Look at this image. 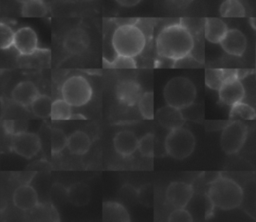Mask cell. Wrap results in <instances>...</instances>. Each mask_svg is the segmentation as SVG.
<instances>
[{
    "label": "cell",
    "mask_w": 256,
    "mask_h": 222,
    "mask_svg": "<svg viewBox=\"0 0 256 222\" xmlns=\"http://www.w3.org/2000/svg\"><path fill=\"white\" fill-rule=\"evenodd\" d=\"M115 1L123 7H133L139 4L142 0H115Z\"/></svg>",
    "instance_id": "e575fe53"
},
{
    "label": "cell",
    "mask_w": 256,
    "mask_h": 222,
    "mask_svg": "<svg viewBox=\"0 0 256 222\" xmlns=\"http://www.w3.org/2000/svg\"><path fill=\"white\" fill-rule=\"evenodd\" d=\"M53 120H69L72 117V106L62 99H56L52 102L51 115Z\"/></svg>",
    "instance_id": "484cf974"
},
{
    "label": "cell",
    "mask_w": 256,
    "mask_h": 222,
    "mask_svg": "<svg viewBox=\"0 0 256 222\" xmlns=\"http://www.w3.org/2000/svg\"><path fill=\"white\" fill-rule=\"evenodd\" d=\"M138 150L144 157H153L155 151V137L152 133H147L139 139Z\"/></svg>",
    "instance_id": "4dcf8cb0"
},
{
    "label": "cell",
    "mask_w": 256,
    "mask_h": 222,
    "mask_svg": "<svg viewBox=\"0 0 256 222\" xmlns=\"http://www.w3.org/2000/svg\"><path fill=\"white\" fill-rule=\"evenodd\" d=\"M104 65L109 68H135L136 62L132 57L116 54V57H114L112 60L108 62L104 60Z\"/></svg>",
    "instance_id": "d6a6232c"
},
{
    "label": "cell",
    "mask_w": 256,
    "mask_h": 222,
    "mask_svg": "<svg viewBox=\"0 0 256 222\" xmlns=\"http://www.w3.org/2000/svg\"><path fill=\"white\" fill-rule=\"evenodd\" d=\"M219 100L221 103L232 106L243 100L245 88L234 70H228L227 76L218 90Z\"/></svg>",
    "instance_id": "ba28073f"
},
{
    "label": "cell",
    "mask_w": 256,
    "mask_h": 222,
    "mask_svg": "<svg viewBox=\"0 0 256 222\" xmlns=\"http://www.w3.org/2000/svg\"><path fill=\"white\" fill-rule=\"evenodd\" d=\"M228 70L223 69H206L205 84L212 90H219L224 79L227 76Z\"/></svg>",
    "instance_id": "f1b7e54d"
},
{
    "label": "cell",
    "mask_w": 256,
    "mask_h": 222,
    "mask_svg": "<svg viewBox=\"0 0 256 222\" xmlns=\"http://www.w3.org/2000/svg\"><path fill=\"white\" fill-rule=\"evenodd\" d=\"M102 217L104 221H130V216L126 208L122 204L114 201L104 202Z\"/></svg>",
    "instance_id": "44dd1931"
},
{
    "label": "cell",
    "mask_w": 256,
    "mask_h": 222,
    "mask_svg": "<svg viewBox=\"0 0 256 222\" xmlns=\"http://www.w3.org/2000/svg\"><path fill=\"white\" fill-rule=\"evenodd\" d=\"M13 203L20 210H31L38 205L37 192L28 184L20 185L13 193Z\"/></svg>",
    "instance_id": "9a60e30c"
},
{
    "label": "cell",
    "mask_w": 256,
    "mask_h": 222,
    "mask_svg": "<svg viewBox=\"0 0 256 222\" xmlns=\"http://www.w3.org/2000/svg\"><path fill=\"white\" fill-rule=\"evenodd\" d=\"M116 98L126 106H135L142 96L141 85L132 79L120 81L115 87Z\"/></svg>",
    "instance_id": "7c38bea8"
},
{
    "label": "cell",
    "mask_w": 256,
    "mask_h": 222,
    "mask_svg": "<svg viewBox=\"0 0 256 222\" xmlns=\"http://www.w3.org/2000/svg\"><path fill=\"white\" fill-rule=\"evenodd\" d=\"M48 13V7L43 0H29L23 3L21 14L24 17H44Z\"/></svg>",
    "instance_id": "cb8c5ba5"
},
{
    "label": "cell",
    "mask_w": 256,
    "mask_h": 222,
    "mask_svg": "<svg viewBox=\"0 0 256 222\" xmlns=\"http://www.w3.org/2000/svg\"><path fill=\"white\" fill-rule=\"evenodd\" d=\"M163 95L168 105L183 110L193 104L196 98V87L190 79L177 76L166 83Z\"/></svg>",
    "instance_id": "277c9868"
},
{
    "label": "cell",
    "mask_w": 256,
    "mask_h": 222,
    "mask_svg": "<svg viewBox=\"0 0 256 222\" xmlns=\"http://www.w3.org/2000/svg\"><path fill=\"white\" fill-rule=\"evenodd\" d=\"M92 87L89 81L81 75L67 78L61 87L62 98L72 107H81L87 104L92 97Z\"/></svg>",
    "instance_id": "8992f818"
},
{
    "label": "cell",
    "mask_w": 256,
    "mask_h": 222,
    "mask_svg": "<svg viewBox=\"0 0 256 222\" xmlns=\"http://www.w3.org/2000/svg\"><path fill=\"white\" fill-rule=\"evenodd\" d=\"M156 119L161 126L168 130L183 126L185 121L182 110L168 104L157 110Z\"/></svg>",
    "instance_id": "e0dca14e"
},
{
    "label": "cell",
    "mask_w": 256,
    "mask_h": 222,
    "mask_svg": "<svg viewBox=\"0 0 256 222\" xmlns=\"http://www.w3.org/2000/svg\"><path fill=\"white\" fill-rule=\"evenodd\" d=\"M13 46L21 55H31L38 49V37L29 26L19 28L14 35Z\"/></svg>",
    "instance_id": "8fae6325"
},
{
    "label": "cell",
    "mask_w": 256,
    "mask_h": 222,
    "mask_svg": "<svg viewBox=\"0 0 256 222\" xmlns=\"http://www.w3.org/2000/svg\"><path fill=\"white\" fill-rule=\"evenodd\" d=\"M15 1H17V2H19V3H25V2H27V1H29V0H15Z\"/></svg>",
    "instance_id": "74e56055"
},
{
    "label": "cell",
    "mask_w": 256,
    "mask_h": 222,
    "mask_svg": "<svg viewBox=\"0 0 256 222\" xmlns=\"http://www.w3.org/2000/svg\"><path fill=\"white\" fill-rule=\"evenodd\" d=\"M68 137L65 135L63 130L59 128H52L51 130V152L58 154L63 151L67 146Z\"/></svg>",
    "instance_id": "f546056e"
},
{
    "label": "cell",
    "mask_w": 256,
    "mask_h": 222,
    "mask_svg": "<svg viewBox=\"0 0 256 222\" xmlns=\"http://www.w3.org/2000/svg\"><path fill=\"white\" fill-rule=\"evenodd\" d=\"M248 135V127L241 120L228 122L222 129L220 145L222 150L228 154H236L244 146Z\"/></svg>",
    "instance_id": "52a82bcc"
},
{
    "label": "cell",
    "mask_w": 256,
    "mask_h": 222,
    "mask_svg": "<svg viewBox=\"0 0 256 222\" xmlns=\"http://www.w3.org/2000/svg\"><path fill=\"white\" fill-rule=\"evenodd\" d=\"M139 139L132 131L123 130L118 132L113 139L115 151L123 157L131 156L138 149Z\"/></svg>",
    "instance_id": "ac0fdd59"
},
{
    "label": "cell",
    "mask_w": 256,
    "mask_h": 222,
    "mask_svg": "<svg viewBox=\"0 0 256 222\" xmlns=\"http://www.w3.org/2000/svg\"><path fill=\"white\" fill-rule=\"evenodd\" d=\"M64 1H68V2H71V3H76V2H87V1H90V0H64Z\"/></svg>",
    "instance_id": "8d00e7d4"
},
{
    "label": "cell",
    "mask_w": 256,
    "mask_h": 222,
    "mask_svg": "<svg viewBox=\"0 0 256 222\" xmlns=\"http://www.w3.org/2000/svg\"><path fill=\"white\" fill-rule=\"evenodd\" d=\"M219 44L227 54L232 56H242L247 47V39L242 31L232 28L228 29Z\"/></svg>",
    "instance_id": "4fadbf2b"
},
{
    "label": "cell",
    "mask_w": 256,
    "mask_h": 222,
    "mask_svg": "<svg viewBox=\"0 0 256 222\" xmlns=\"http://www.w3.org/2000/svg\"><path fill=\"white\" fill-rule=\"evenodd\" d=\"M219 13L222 17H244L246 12L243 4L239 0H224L219 8Z\"/></svg>",
    "instance_id": "d4e9b609"
},
{
    "label": "cell",
    "mask_w": 256,
    "mask_h": 222,
    "mask_svg": "<svg viewBox=\"0 0 256 222\" xmlns=\"http://www.w3.org/2000/svg\"><path fill=\"white\" fill-rule=\"evenodd\" d=\"M39 90L36 85L31 81L19 82L11 92V98L17 104L28 107L39 95Z\"/></svg>",
    "instance_id": "2e32d148"
},
{
    "label": "cell",
    "mask_w": 256,
    "mask_h": 222,
    "mask_svg": "<svg viewBox=\"0 0 256 222\" xmlns=\"http://www.w3.org/2000/svg\"><path fill=\"white\" fill-rule=\"evenodd\" d=\"M138 109L141 116L146 120L154 118V94L144 92L138 101Z\"/></svg>",
    "instance_id": "83f0119b"
},
{
    "label": "cell",
    "mask_w": 256,
    "mask_h": 222,
    "mask_svg": "<svg viewBox=\"0 0 256 222\" xmlns=\"http://www.w3.org/2000/svg\"><path fill=\"white\" fill-rule=\"evenodd\" d=\"M89 45V36L87 32L81 28H74L70 30L63 42L64 49L74 55H78L86 51Z\"/></svg>",
    "instance_id": "5bb4252c"
},
{
    "label": "cell",
    "mask_w": 256,
    "mask_h": 222,
    "mask_svg": "<svg viewBox=\"0 0 256 222\" xmlns=\"http://www.w3.org/2000/svg\"><path fill=\"white\" fill-rule=\"evenodd\" d=\"M207 197L213 207L221 210H232L242 204L244 193L236 181L219 176L209 184Z\"/></svg>",
    "instance_id": "7a4b0ae2"
},
{
    "label": "cell",
    "mask_w": 256,
    "mask_h": 222,
    "mask_svg": "<svg viewBox=\"0 0 256 222\" xmlns=\"http://www.w3.org/2000/svg\"><path fill=\"white\" fill-rule=\"evenodd\" d=\"M230 112L229 116L230 118L236 120H253L256 118V112L252 106L249 104H246L244 102L236 103L232 106H230Z\"/></svg>",
    "instance_id": "4316f807"
},
{
    "label": "cell",
    "mask_w": 256,
    "mask_h": 222,
    "mask_svg": "<svg viewBox=\"0 0 256 222\" xmlns=\"http://www.w3.org/2000/svg\"><path fill=\"white\" fill-rule=\"evenodd\" d=\"M170 222H191L193 221L192 215L185 208H175L168 216Z\"/></svg>",
    "instance_id": "836d02e7"
},
{
    "label": "cell",
    "mask_w": 256,
    "mask_h": 222,
    "mask_svg": "<svg viewBox=\"0 0 256 222\" xmlns=\"http://www.w3.org/2000/svg\"><path fill=\"white\" fill-rule=\"evenodd\" d=\"M4 128H5V130H6V132L7 133H9V134H14L15 132H14V122L13 121H5L4 122Z\"/></svg>",
    "instance_id": "d590c367"
},
{
    "label": "cell",
    "mask_w": 256,
    "mask_h": 222,
    "mask_svg": "<svg viewBox=\"0 0 256 222\" xmlns=\"http://www.w3.org/2000/svg\"><path fill=\"white\" fill-rule=\"evenodd\" d=\"M166 200L174 208H185L193 197V187L185 182H172L166 189Z\"/></svg>",
    "instance_id": "30bf717a"
},
{
    "label": "cell",
    "mask_w": 256,
    "mask_h": 222,
    "mask_svg": "<svg viewBox=\"0 0 256 222\" xmlns=\"http://www.w3.org/2000/svg\"><path fill=\"white\" fill-rule=\"evenodd\" d=\"M30 107L35 116L39 118H47L51 115L52 100L47 95L39 94L32 102Z\"/></svg>",
    "instance_id": "603a6c76"
},
{
    "label": "cell",
    "mask_w": 256,
    "mask_h": 222,
    "mask_svg": "<svg viewBox=\"0 0 256 222\" xmlns=\"http://www.w3.org/2000/svg\"><path fill=\"white\" fill-rule=\"evenodd\" d=\"M166 153L177 160L189 157L196 145L194 134L187 128L180 126L169 130L165 139Z\"/></svg>",
    "instance_id": "5b68a950"
},
{
    "label": "cell",
    "mask_w": 256,
    "mask_h": 222,
    "mask_svg": "<svg viewBox=\"0 0 256 222\" xmlns=\"http://www.w3.org/2000/svg\"><path fill=\"white\" fill-rule=\"evenodd\" d=\"M91 146L90 137L83 131L73 132L67 139V148L74 155H84Z\"/></svg>",
    "instance_id": "ffe728a7"
},
{
    "label": "cell",
    "mask_w": 256,
    "mask_h": 222,
    "mask_svg": "<svg viewBox=\"0 0 256 222\" xmlns=\"http://www.w3.org/2000/svg\"><path fill=\"white\" fill-rule=\"evenodd\" d=\"M41 148V142L35 133L31 132H16L12 134L11 149L16 154L25 157H34Z\"/></svg>",
    "instance_id": "9c48e42d"
},
{
    "label": "cell",
    "mask_w": 256,
    "mask_h": 222,
    "mask_svg": "<svg viewBox=\"0 0 256 222\" xmlns=\"http://www.w3.org/2000/svg\"><path fill=\"white\" fill-rule=\"evenodd\" d=\"M192 32L182 23L163 27L156 38V51L160 57L175 61L187 58L194 48Z\"/></svg>",
    "instance_id": "6da1fadb"
},
{
    "label": "cell",
    "mask_w": 256,
    "mask_h": 222,
    "mask_svg": "<svg viewBox=\"0 0 256 222\" xmlns=\"http://www.w3.org/2000/svg\"><path fill=\"white\" fill-rule=\"evenodd\" d=\"M111 43L117 55L134 58L144 50L146 36L143 30L137 25L124 23L114 30Z\"/></svg>",
    "instance_id": "3957f363"
},
{
    "label": "cell",
    "mask_w": 256,
    "mask_h": 222,
    "mask_svg": "<svg viewBox=\"0 0 256 222\" xmlns=\"http://www.w3.org/2000/svg\"><path fill=\"white\" fill-rule=\"evenodd\" d=\"M227 31V24L220 18L209 17L204 21V36L210 43L219 44Z\"/></svg>",
    "instance_id": "d6986e66"
},
{
    "label": "cell",
    "mask_w": 256,
    "mask_h": 222,
    "mask_svg": "<svg viewBox=\"0 0 256 222\" xmlns=\"http://www.w3.org/2000/svg\"><path fill=\"white\" fill-rule=\"evenodd\" d=\"M14 35L15 32L9 25L5 23L0 24V48L2 50L9 49L13 46Z\"/></svg>",
    "instance_id": "1f68e13d"
},
{
    "label": "cell",
    "mask_w": 256,
    "mask_h": 222,
    "mask_svg": "<svg viewBox=\"0 0 256 222\" xmlns=\"http://www.w3.org/2000/svg\"><path fill=\"white\" fill-rule=\"evenodd\" d=\"M67 196L72 204L76 206H83L90 200V189L86 184L75 183L69 187Z\"/></svg>",
    "instance_id": "7402d4cb"
}]
</instances>
